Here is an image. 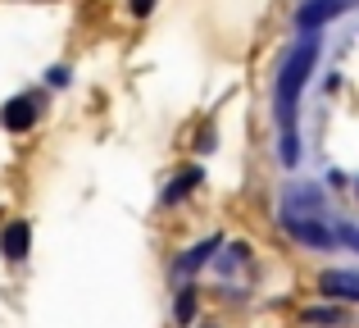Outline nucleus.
<instances>
[{
	"mask_svg": "<svg viewBox=\"0 0 359 328\" xmlns=\"http://www.w3.org/2000/svg\"><path fill=\"white\" fill-rule=\"evenodd\" d=\"M318 51H323V37L305 32L287 55H282V69H278V91H273V114H278V155L282 164H296L300 160V91H305L309 73L318 69Z\"/></svg>",
	"mask_w": 359,
	"mask_h": 328,
	"instance_id": "nucleus-1",
	"label": "nucleus"
},
{
	"mask_svg": "<svg viewBox=\"0 0 359 328\" xmlns=\"http://www.w3.org/2000/svg\"><path fill=\"white\" fill-rule=\"evenodd\" d=\"M314 219H318V214L282 210V228H287L296 242H305V247H314V251H332V247H337V232L323 228V223H314Z\"/></svg>",
	"mask_w": 359,
	"mask_h": 328,
	"instance_id": "nucleus-2",
	"label": "nucleus"
},
{
	"mask_svg": "<svg viewBox=\"0 0 359 328\" xmlns=\"http://www.w3.org/2000/svg\"><path fill=\"white\" fill-rule=\"evenodd\" d=\"M359 0H305V5L296 9V27L300 32H314V27L332 23L337 14H346V9H355Z\"/></svg>",
	"mask_w": 359,
	"mask_h": 328,
	"instance_id": "nucleus-3",
	"label": "nucleus"
},
{
	"mask_svg": "<svg viewBox=\"0 0 359 328\" xmlns=\"http://www.w3.org/2000/svg\"><path fill=\"white\" fill-rule=\"evenodd\" d=\"M318 292L332 296V301H359V269H323Z\"/></svg>",
	"mask_w": 359,
	"mask_h": 328,
	"instance_id": "nucleus-4",
	"label": "nucleus"
},
{
	"mask_svg": "<svg viewBox=\"0 0 359 328\" xmlns=\"http://www.w3.org/2000/svg\"><path fill=\"white\" fill-rule=\"evenodd\" d=\"M0 119H5L9 133H27V128L36 124V100H32V96H14V100L5 105V114H0Z\"/></svg>",
	"mask_w": 359,
	"mask_h": 328,
	"instance_id": "nucleus-5",
	"label": "nucleus"
},
{
	"mask_svg": "<svg viewBox=\"0 0 359 328\" xmlns=\"http://www.w3.org/2000/svg\"><path fill=\"white\" fill-rule=\"evenodd\" d=\"M27 247H32V228H27L23 219H14L5 232H0V251H5V260H23Z\"/></svg>",
	"mask_w": 359,
	"mask_h": 328,
	"instance_id": "nucleus-6",
	"label": "nucleus"
},
{
	"mask_svg": "<svg viewBox=\"0 0 359 328\" xmlns=\"http://www.w3.org/2000/svg\"><path fill=\"white\" fill-rule=\"evenodd\" d=\"M214 251H219V237H210V242H201V247H191L182 260H177V274H196V269H201L205 260L214 256Z\"/></svg>",
	"mask_w": 359,
	"mask_h": 328,
	"instance_id": "nucleus-7",
	"label": "nucleus"
},
{
	"mask_svg": "<svg viewBox=\"0 0 359 328\" xmlns=\"http://www.w3.org/2000/svg\"><path fill=\"white\" fill-rule=\"evenodd\" d=\"M196 183H201V169H187V173H177V178H173V183H168V187H164V205H173V201H182V196H187V192H191V187H196Z\"/></svg>",
	"mask_w": 359,
	"mask_h": 328,
	"instance_id": "nucleus-8",
	"label": "nucleus"
},
{
	"mask_svg": "<svg viewBox=\"0 0 359 328\" xmlns=\"http://www.w3.org/2000/svg\"><path fill=\"white\" fill-rule=\"evenodd\" d=\"M300 324H332V328H341V324H346V310H327V306H314V310L300 315Z\"/></svg>",
	"mask_w": 359,
	"mask_h": 328,
	"instance_id": "nucleus-9",
	"label": "nucleus"
},
{
	"mask_svg": "<svg viewBox=\"0 0 359 328\" xmlns=\"http://www.w3.org/2000/svg\"><path fill=\"white\" fill-rule=\"evenodd\" d=\"M173 320H177V324H191V320H196V287H182V292H177Z\"/></svg>",
	"mask_w": 359,
	"mask_h": 328,
	"instance_id": "nucleus-10",
	"label": "nucleus"
},
{
	"mask_svg": "<svg viewBox=\"0 0 359 328\" xmlns=\"http://www.w3.org/2000/svg\"><path fill=\"white\" fill-rule=\"evenodd\" d=\"M337 242L351 247V251H359V228H355V223H337Z\"/></svg>",
	"mask_w": 359,
	"mask_h": 328,
	"instance_id": "nucleus-11",
	"label": "nucleus"
},
{
	"mask_svg": "<svg viewBox=\"0 0 359 328\" xmlns=\"http://www.w3.org/2000/svg\"><path fill=\"white\" fill-rule=\"evenodd\" d=\"M150 9H155V0H132V14H137V18H146Z\"/></svg>",
	"mask_w": 359,
	"mask_h": 328,
	"instance_id": "nucleus-12",
	"label": "nucleus"
},
{
	"mask_svg": "<svg viewBox=\"0 0 359 328\" xmlns=\"http://www.w3.org/2000/svg\"><path fill=\"white\" fill-rule=\"evenodd\" d=\"M50 87H69V69H50Z\"/></svg>",
	"mask_w": 359,
	"mask_h": 328,
	"instance_id": "nucleus-13",
	"label": "nucleus"
},
{
	"mask_svg": "<svg viewBox=\"0 0 359 328\" xmlns=\"http://www.w3.org/2000/svg\"><path fill=\"white\" fill-rule=\"evenodd\" d=\"M355 187H359V183H355Z\"/></svg>",
	"mask_w": 359,
	"mask_h": 328,
	"instance_id": "nucleus-14",
	"label": "nucleus"
}]
</instances>
